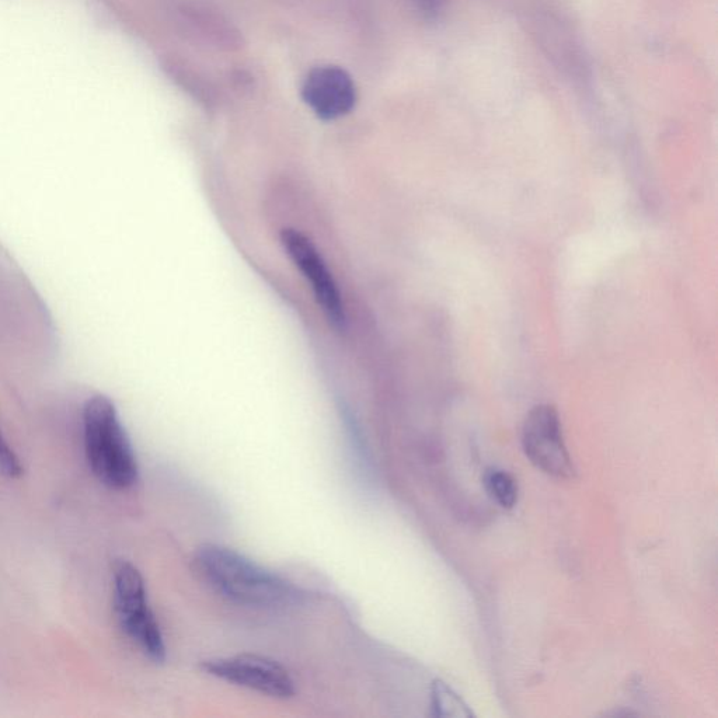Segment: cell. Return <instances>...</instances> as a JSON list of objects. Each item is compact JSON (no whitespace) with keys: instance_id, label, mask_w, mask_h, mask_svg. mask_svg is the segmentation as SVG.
Segmentation results:
<instances>
[{"instance_id":"6da1fadb","label":"cell","mask_w":718,"mask_h":718,"mask_svg":"<svg viewBox=\"0 0 718 718\" xmlns=\"http://www.w3.org/2000/svg\"><path fill=\"white\" fill-rule=\"evenodd\" d=\"M194 564L218 594L236 604L275 608L298 598L291 582L229 547L204 545L195 553Z\"/></svg>"},{"instance_id":"7a4b0ae2","label":"cell","mask_w":718,"mask_h":718,"mask_svg":"<svg viewBox=\"0 0 718 718\" xmlns=\"http://www.w3.org/2000/svg\"><path fill=\"white\" fill-rule=\"evenodd\" d=\"M83 437L90 469L115 490L130 489L138 480V462L113 402L92 397L83 410Z\"/></svg>"},{"instance_id":"3957f363","label":"cell","mask_w":718,"mask_h":718,"mask_svg":"<svg viewBox=\"0 0 718 718\" xmlns=\"http://www.w3.org/2000/svg\"><path fill=\"white\" fill-rule=\"evenodd\" d=\"M113 581L114 609L121 629L149 660L159 664L165 661V637L149 606L148 591L141 571L130 561H117Z\"/></svg>"},{"instance_id":"277c9868","label":"cell","mask_w":718,"mask_h":718,"mask_svg":"<svg viewBox=\"0 0 718 718\" xmlns=\"http://www.w3.org/2000/svg\"><path fill=\"white\" fill-rule=\"evenodd\" d=\"M522 448L529 462L547 476L564 480L575 476L559 413L553 406L540 404L529 411L522 427Z\"/></svg>"},{"instance_id":"5b68a950","label":"cell","mask_w":718,"mask_h":718,"mask_svg":"<svg viewBox=\"0 0 718 718\" xmlns=\"http://www.w3.org/2000/svg\"><path fill=\"white\" fill-rule=\"evenodd\" d=\"M281 243L289 259L309 282L331 326L338 331L347 329V313L340 289L312 240L299 230L288 228L281 232Z\"/></svg>"},{"instance_id":"8992f818","label":"cell","mask_w":718,"mask_h":718,"mask_svg":"<svg viewBox=\"0 0 718 718\" xmlns=\"http://www.w3.org/2000/svg\"><path fill=\"white\" fill-rule=\"evenodd\" d=\"M202 669L214 678L275 699L295 695V682L277 661L257 654H237L202 662Z\"/></svg>"},{"instance_id":"52a82bcc","label":"cell","mask_w":718,"mask_h":718,"mask_svg":"<svg viewBox=\"0 0 718 718\" xmlns=\"http://www.w3.org/2000/svg\"><path fill=\"white\" fill-rule=\"evenodd\" d=\"M302 99L317 118L334 121L354 110L357 87L350 73L340 66H317L303 80Z\"/></svg>"},{"instance_id":"ba28073f","label":"cell","mask_w":718,"mask_h":718,"mask_svg":"<svg viewBox=\"0 0 718 718\" xmlns=\"http://www.w3.org/2000/svg\"><path fill=\"white\" fill-rule=\"evenodd\" d=\"M431 710L432 716L442 718H470L473 711L448 685L442 681H435L431 688Z\"/></svg>"},{"instance_id":"9c48e42d","label":"cell","mask_w":718,"mask_h":718,"mask_svg":"<svg viewBox=\"0 0 718 718\" xmlns=\"http://www.w3.org/2000/svg\"><path fill=\"white\" fill-rule=\"evenodd\" d=\"M483 483L491 500L504 510H512L517 505L518 483L510 473L491 467L484 473Z\"/></svg>"},{"instance_id":"30bf717a","label":"cell","mask_w":718,"mask_h":718,"mask_svg":"<svg viewBox=\"0 0 718 718\" xmlns=\"http://www.w3.org/2000/svg\"><path fill=\"white\" fill-rule=\"evenodd\" d=\"M0 473L5 474L10 479L22 476L23 466L15 451L10 448L2 432H0Z\"/></svg>"},{"instance_id":"8fae6325","label":"cell","mask_w":718,"mask_h":718,"mask_svg":"<svg viewBox=\"0 0 718 718\" xmlns=\"http://www.w3.org/2000/svg\"><path fill=\"white\" fill-rule=\"evenodd\" d=\"M417 2L427 15H437L444 6L445 0H417Z\"/></svg>"}]
</instances>
